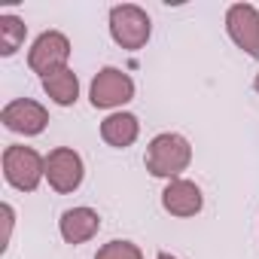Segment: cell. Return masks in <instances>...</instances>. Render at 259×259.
Masks as SVG:
<instances>
[{
  "label": "cell",
  "instance_id": "1",
  "mask_svg": "<svg viewBox=\"0 0 259 259\" xmlns=\"http://www.w3.org/2000/svg\"><path fill=\"white\" fill-rule=\"evenodd\" d=\"M147 171L153 174V177H162V180H177L186 168H189V162H192V147H189V141L183 138V135H177V132H162V135H156L153 141H150V147H147Z\"/></svg>",
  "mask_w": 259,
  "mask_h": 259
},
{
  "label": "cell",
  "instance_id": "2",
  "mask_svg": "<svg viewBox=\"0 0 259 259\" xmlns=\"http://www.w3.org/2000/svg\"><path fill=\"white\" fill-rule=\"evenodd\" d=\"M110 37L116 46L138 52L150 43L153 37V22L147 16V10H141L138 4H119L110 10Z\"/></svg>",
  "mask_w": 259,
  "mask_h": 259
},
{
  "label": "cell",
  "instance_id": "3",
  "mask_svg": "<svg viewBox=\"0 0 259 259\" xmlns=\"http://www.w3.org/2000/svg\"><path fill=\"white\" fill-rule=\"evenodd\" d=\"M4 177L19 192H34L46 180V156H40L34 147L13 144L4 150Z\"/></svg>",
  "mask_w": 259,
  "mask_h": 259
},
{
  "label": "cell",
  "instance_id": "4",
  "mask_svg": "<svg viewBox=\"0 0 259 259\" xmlns=\"http://www.w3.org/2000/svg\"><path fill=\"white\" fill-rule=\"evenodd\" d=\"M135 98V79L119 67H101L89 85V101L95 110H119Z\"/></svg>",
  "mask_w": 259,
  "mask_h": 259
},
{
  "label": "cell",
  "instance_id": "5",
  "mask_svg": "<svg viewBox=\"0 0 259 259\" xmlns=\"http://www.w3.org/2000/svg\"><path fill=\"white\" fill-rule=\"evenodd\" d=\"M67 61H70V40L61 31H43L28 49V67L40 73V79L70 67Z\"/></svg>",
  "mask_w": 259,
  "mask_h": 259
},
{
  "label": "cell",
  "instance_id": "6",
  "mask_svg": "<svg viewBox=\"0 0 259 259\" xmlns=\"http://www.w3.org/2000/svg\"><path fill=\"white\" fill-rule=\"evenodd\" d=\"M82 177H85V165L73 147H55L46 156V180L58 195L76 192L82 186Z\"/></svg>",
  "mask_w": 259,
  "mask_h": 259
},
{
  "label": "cell",
  "instance_id": "7",
  "mask_svg": "<svg viewBox=\"0 0 259 259\" xmlns=\"http://www.w3.org/2000/svg\"><path fill=\"white\" fill-rule=\"evenodd\" d=\"M229 40L250 58H259V10L253 4H232L226 10Z\"/></svg>",
  "mask_w": 259,
  "mask_h": 259
},
{
  "label": "cell",
  "instance_id": "8",
  "mask_svg": "<svg viewBox=\"0 0 259 259\" xmlns=\"http://www.w3.org/2000/svg\"><path fill=\"white\" fill-rule=\"evenodd\" d=\"M0 122H4L13 135L34 138V135L46 132L49 110L40 101H34V98H16V101H10L4 110H0Z\"/></svg>",
  "mask_w": 259,
  "mask_h": 259
},
{
  "label": "cell",
  "instance_id": "9",
  "mask_svg": "<svg viewBox=\"0 0 259 259\" xmlns=\"http://www.w3.org/2000/svg\"><path fill=\"white\" fill-rule=\"evenodd\" d=\"M162 207H165L171 217L186 220V217L201 213L204 195H201L198 183H192V180H186V177H177V180H171V183L162 189Z\"/></svg>",
  "mask_w": 259,
  "mask_h": 259
},
{
  "label": "cell",
  "instance_id": "10",
  "mask_svg": "<svg viewBox=\"0 0 259 259\" xmlns=\"http://www.w3.org/2000/svg\"><path fill=\"white\" fill-rule=\"evenodd\" d=\"M101 229V213L95 207H67L58 220V232L67 244H85L98 235Z\"/></svg>",
  "mask_w": 259,
  "mask_h": 259
},
{
  "label": "cell",
  "instance_id": "11",
  "mask_svg": "<svg viewBox=\"0 0 259 259\" xmlns=\"http://www.w3.org/2000/svg\"><path fill=\"white\" fill-rule=\"evenodd\" d=\"M101 138H104V144H110L116 150H125V147H132L141 138V122H138L135 113L116 110V113H110L101 122Z\"/></svg>",
  "mask_w": 259,
  "mask_h": 259
},
{
  "label": "cell",
  "instance_id": "12",
  "mask_svg": "<svg viewBox=\"0 0 259 259\" xmlns=\"http://www.w3.org/2000/svg\"><path fill=\"white\" fill-rule=\"evenodd\" d=\"M43 92L49 95L52 104H58V107H73V104L79 101V76H76L70 67H64V70H58V73H52V76L43 79Z\"/></svg>",
  "mask_w": 259,
  "mask_h": 259
},
{
  "label": "cell",
  "instance_id": "13",
  "mask_svg": "<svg viewBox=\"0 0 259 259\" xmlns=\"http://www.w3.org/2000/svg\"><path fill=\"white\" fill-rule=\"evenodd\" d=\"M25 37H28V25L19 16L0 13V55H4V58L16 55L25 46Z\"/></svg>",
  "mask_w": 259,
  "mask_h": 259
},
{
  "label": "cell",
  "instance_id": "14",
  "mask_svg": "<svg viewBox=\"0 0 259 259\" xmlns=\"http://www.w3.org/2000/svg\"><path fill=\"white\" fill-rule=\"evenodd\" d=\"M95 259H144V253H141V247L135 244V241H107L98 253H95Z\"/></svg>",
  "mask_w": 259,
  "mask_h": 259
},
{
  "label": "cell",
  "instance_id": "15",
  "mask_svg": "<svg viewBox=\"0 0 259 259\" xmlns=\"http://www.w3.org/2000/svg\"><path fill=\"white\" fill-rule=\"evenodd\" d=\"M0 213H4V250H7L10 247V238H13V226H16V210H13L10 201H4Z\"/></svg>",
  "mask_w": 259,
  "mask_h": 259
},
{
  "label": "cell",
  "instance_id": "16",
  "mask_svg": "<svg viewBox=\"0 0 259 259\" xmlns=\"http://www.w3.org/2000/svg\"><path fill=\"white\" fill-rule=\"evenodd\" d=\"M156 259H177V256H171V253H165V250H162V253H159Z\"/></svg>",
  "mask_w": 259,
  "mask_h": 259
},
{
  "label": "cell",
  "instance_id": "17",
  "mask_svg": "<svg viewBox=\"0 0 259 259\" xmlns=\"http://www.w3.org/2000/svg\"><path fill=\"white\" fill-rule=\"evenodd\" d=\"M253 89H256V92H259V73H256V79H253Z\"/></svg>",
  "mask_w": 259,
  "mask_h": 259
}]
</instances>
